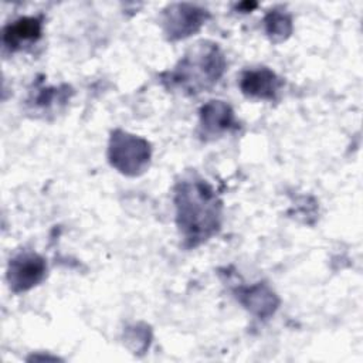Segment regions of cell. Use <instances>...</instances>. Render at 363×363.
<instances>
[{
	"label": "cell",
	"instance_id": "6da1fadb",
	"mask_svg": "<svg viewBox=\"0 0 363 363\" xmlns=\"http://www.w3.org/2000/svg\"><path fill=\"white\" fill-rule=\"evenodd\" d=\"M176 223L189 248L216 235L221 227V200L211 186L199 176L182 179L174 189Z\"/></svg>",
	"mask_w": 363,
	"mask_h": 363
},
{
	"label": "cell",
	"instance_id": "7a4b0ae2",
	"mask_svg": "<svg viewBox=\"0 0 363 363\" xmlns=\"http://www.w3.org/2000/svg\"><path fill=\"white\" fill-rule=\"evenodd\" d=\"M225 65L224 54L217 44L200 41L186 52L172 71L163 74V82L187 95H197L218 82Z\"/></svg>",
	"mask_w": 363,
	"mask_h": 363
},
{
	"label": "cell",
	"instance_id": "3957f363",
	"mask_svg": "<svg viewBox=\"0 0 363 363\" xmlns=\"http://www.w3.org/2000/svg\"><path fill=\"white\" fill-rule=\"evenodd\" d=\"M152 149L146 139L116 129L112 132L108 159L112 167L126 176H139L150 163Z\"/></svg>",
	"mask_w": 363,
	"mask_h": 363
},
{
	"label": "cell",
	"instance_id": "277c9868",
	"mask_svg": "<svg viewBox=\"0 0 363 363\" xmlns=\"http://www.w3.org/2000/svg\"><path fill=\"white\" fill-rule=\"evenodd\" d=\"M47 272L45 259L37 252L23 251L9 262L7 281L13 292H26L38 285Z\"/></svg>",
	"mask_w": 363,
	"mask_h": 363
},
{
	"label": "cell",
	"instance_id": "5b68a950",
	"mask_svg": "<svg viewBox=\"0 0 363 363\" xmlns=\"http://www.w3.org/2000/svg\"><path fill=\"white\" fill-rule=\"evenodd\" d=\"M208 17L207 10L193 4H172L163 13V28L169 40L186 38L206 23Z\"/></svg>",
	"mask_w": 363,
	"mask_h": 363
},
{
	"label": "cell",
	"instance_id": "8992f818",
	"mask_svg": "<svg viewBox=\"0 0 363 363\" xmlns=\"http://www.w3.org/2000/svg\"><path fill=\"white\" fill-rule=\"evenodd\" d=\"M282 79L269 68H252L242 72L240 88L242 94L252 99L274 101L282 86Z\"/></svg>",
	"mask_w": 363,
	"mask_h": 363
},
{
	"label": "cell",
	"instance_id": "52a82bcc",
	"mask_svg": "<svg viewBox=\"0 0 363 363\" xmlns=\"http://www.w3.org/2000/svg\"><path fill=\"white\" fill-rule=\"evenodd\" d=\"M237 128L231 106L223 101H210L200 109V129L204 139H216Z\"/></svg>",
	"mask_w": 363,
	"mask_h": 363
},
{
	"label": "cell",
	"instance_id": "ba28073f",
	"mask_svg": "<svg viewBox=\"0 0 363 363\" xmlns=\"http://www.w3.org/2000/svg\"><path fill=\"white\" fill-rule=\"evenodd\" d=\"M237 298L251 313L262 319L269 318L278 308L277 295L264 284L240 288Z\"/></svg>",
	"mask_w": 363,
	"mask_h": 363
},
{
	"label": "cell",
	"instance_id": "9c48e42d",
	"mask_svg": "<svg viewBox=\"0 0 363 363\" xmlns=\"http://www.w3.org/2000/svg\"><path fill=\"white\" fill-rule=\"evenodd\" d=\"M41 18L21 17L3 30L4 48L10 51L21 50L24 45L35 43L41 37Z\"/></svg>",
	"mask_w": 363,
	"mask_h": 363
},
{
	"label": "cell",
	"instance_id": "30bf717a",
	"mask_svg": "<svg viewBox=\"0 0 363 363\" xmlns=\"http://www.w3.org/2000/svg\"><path fill=\"white\" fill-rule=\"evenodd\" d=\"M37 92L33 94L28 99V104H31L35 109H48L51 106H55V104H64L67 99H69L71 91L69 86L64 85L61 88H38Z\"/></svg>",
	"mask_w": 363,
	"mask_h": 363
},
{
	"label": "cell",
	"instance_id": "8fae6325",
	"mask_svg": "<svg viewBox=\"0 0 363 363\" xmlns=\"http://www.w3.org/2000/svg\"><path fill=\"white\" fill-rule=\"evenodd\" d=\"M265 31L272 41H282L289 37L292 31V21L291 17L285 13L271 11L265 20Z\"/></svg>",
	"mask_w": 363,
	"mask_h": 363
}]
</instances>
